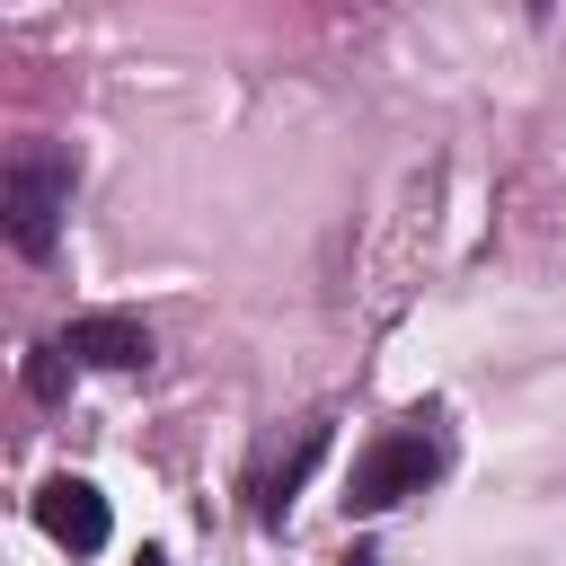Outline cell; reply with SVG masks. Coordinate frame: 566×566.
Returning a JSON list of instances; mask_svg holds the SVG:
<instances>
[{
  "label": "cell",
  "mask_w": 566,
  "mask_h": 566,
  "mask_svg": "<svg viewBox=\"0 0 566 566\" xmlns=\"http://www.w3.org/2000/svg\"><path fill=\"white\" fill-rule=\"evenodd\" d=\"M62 363H71V354H62V336H53V345H35V363H27V389H35V398H62Z\"/></svg>",
  "instance_id": "obj_6"
},
{
  "label": "cell",
  "mask_w": 566,
  "mask_h": 566,
  "mask_svg": "<svg viewBox=\"0 0 566 566\" xmlns=\"http://www.w3.org/2000/svg\"><path fill=\"white\" fill-rule=\"evenodd\" d=\"M442 460H451L442 416H407V424H389V433L354 460V478H345V513H389V504L424 495V486L442 478Z\"/></svg>",
  "instance_id": "obj_2"
},
{
  "label": "cell",
  "mask_w": 566,
  "mask_h": 566,
  "mask_svg": "<svg viewBox=\"0 0 566 566\" xmlns=\"http://www.w3.org/2000/svg\"><path fill=\"white\" fill-rule=\"evenodd\" d=\"M71 186H80V159L53 150V142H27L9 159V186H0V221H9V248L27 265H44L62 248V212H71Z\"/></svg>",
  "instance_id": "obj_1"
},
{
  "label": "cell",
  "mask_w": 566,
  "mask_h": 566,
  "mask_svg": "<svg viewBox=\"0 0 566 566\" xmlns=\"http://www.w3.org/2000/svg\"><path fill=\"white\" fill-rule=\"evenodd\" d=\"M142 566H168V557H159V548H142Z\"/></svg>",
  "instance_id": "obj_8"
},
{
  "label": "cell",
  "mask_w": 566,
  "mask_h": 566,
  "mask_svg": "<svg viewBox=\"0 0 566 566\" xmlns=\"http://www.w3.org/2000/svg\"><path fill=\"white\" fill-rule=\"evenodd\" d=\"M35 522H44V539H53V548H71V557H97V548H106V531H115L106 495H97L88 478H71V469L35 486Z\"/></svg>",
  "instance_id": "obj_3"
},
{
  "label": "cell",
  "mask_w": 566,
  "mask_h": 566,
  "mask_svg": "<svg viewBox=\"0 0 566 566\" xmlns=\"http://www.w3.org/2000/svg\"><path fill=\"white\" fill-rule=\"evenodd\" d=\"M336 566H380V548H345V557H336Z\"/></svg>",
  "instance_id": "obj_7"
},
{
  "label": "cell",
  "mask_w": 566,
  "mask_h": 566,
  "mask_svg": "<svg viewBox=\"0 0 566 566\" xmlns=\"http://www.w3.org/2000/svg\"><path fill=\"white\" fill-rule=\"evenodd\" d=\"M62 354L71 363H97V371H142L150 363V327L133 310H88V318L62 327Z\"/></svg>",
  "instance_id": "obj_4"
},
{
  "label": "cell",
  "mask_w": 566,
  "mask_h": 566,
  "mask_svg": "<svg viewBox=\"0 0 566 566\" xmlns=\"http://www.w3.org/2000/svg\"><path fill=\"white\" fill-rule=\"evenodd\" d=\"M318 451H327V424H301L292 460H283V469H274V478L256 486V513H265V522H283V513H292V495H301V478L318 469Z\"/></svg>",
  "instance_id": "obj_5"
}]
</instances>
